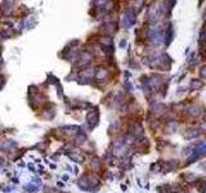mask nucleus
<instances>
[{
    "label": "nucleus",
    "mask_w": 206,
    "mask_h": 193,
    "mask_svg": "<svg viewBox=\"0 0 206 193\" xmlns=\"http://www.w3.org/2000/svg\"><path fill=\"white\" fill-rule=\"evenodd\" d=\"M86 119H88V122H89L90 126H95L97 124H98V120H99V113H98V111L89 112Z\"/></svg>",
    "instance_id": "nucleus-1"
},
{
    "label": "nucleus",
    "mask_w": 206,
    "mask_h": 193,
    "mask_svg": "<svg viewBox=\"0 0 206 193\" xmlns=\"http://www.w3.org/2000/svg\"><path fill=\"white\" fill-rule=\"evenodd\" d=\"M178 161H169V162H165V165H164V167H162V171L164 173H169V171H171L173 169H175L177 167V164Z\"/></svg>",
    "instance_id": "nucleus-2"
},
{
    "label": "nucleus",
    "mask_w": 206,
    "mask_h": 193,
    "mask_svg": "<svg viewBox=\"0 0 206 193\" xmlns=\"http://www.w3.org/2000/svg\"><path fill=\"white\" fill-rule=\"evenodd\" d=\"M123 22H124V25H125L126 27H130V26L134 23V17H133V14L126 13V14L123 17Z\"/></svg>",
    "instance_id": "nucleus-3"
},
{
    "label": "nucleus",
    "mask_w": 206,
    "mask_h": 193,
    "mask_svg": "<svg viewBox=\"0 0 206 193\" xmlns=\"http://www.w3.org/2000/svg\"><path fill=\"white\" fill-rule=\"evenodd\" d=\"M194 151H196L197 153H200V155L206 153V142H201V143H198V144L196 146V148H194Z\"/></svg>",
    "instance_id": "nucleus-4"
},
{
    "label": "nucleus",
    "mask_w": 206,
    "mask_h": 193,
    "mask_svg": "<svg viewBox=\"0 0 206 193\" xmlns=\"http://www.w3.org/2000/svg\"><path fill=\"white\" fill-rule=\"evenodd\" d=\"M198 135V131L194 130V129H189V130L186 131V134H184V136H186L187 139H192V138H196Z\"/></svg>",
    "instance_id": "nucleus-5"
},
{
    "label": "nucleus",
    "mask_w": 206,
    "mask_h": 193,
    "mask_svg": "<svg viewBox=\"0 0 206 193\" xmlns=\"http://www.w3.org/2000/svg\"><path fill=\"white\" fill-rule=\"evenodd\" d=\"M132 134H133V135H135V136H138V135H142V134H143V129H142V126H140L139 124H135V126L133 127V131H132Z\"/></svg>",
    "instance_id": "nucleus-6"
},
{
    "label": "nucleus",
    "mask_w": 206,
    "mask_h": 193,
    "mask_svg": "<svg viewBox=\"0 0 206 193\" xmlns=\"http://www.w3.org/2000/svg\"><path fill=\"white\" fill-rule=\"evenodd\" d=\"M39 187H40V183H39L38 180H35V183H30V184L26 186L25 188H26L27 191H30V192H34V191H36Z\"/></svg>",
    "instance_id": "nucleus-7"
},
{
    "label": "nucleus",
    "mask_w": 206,
    "mask_h": 193,
    "mask_svg": "<svg viewBox=\"0 0 206 193\" xmlns=\"http://www.w3.org/2000/svg\"><path fill=\"white\" fill-rule=\"evenodd\" d=\"M106 75H107V72L103 68H99L98 72H97V76L95 77H97V80H101L102 77H106Z\"/></svg>",
    "instance_id": "nucleus-8"
},
{
    "label": "nucleus",
    "mask_w": 206,
    "mask_h": 193,
    "mask_svg": "<svg viewBox=\"0 0 206 193\" xmlns=\"http://www.w3.org/2000/svg\"><path fill=\"white\" fill-rule=\"evenodd\" d=\"M70 157L73 161H76V162H83V161H84V157L81 155H70Z\"/></svg>",
    "instance_id": "nucleus-9"
},
{
    "label": "nucleus",
    "mask_w": 206,
    "mask_h": 193,
    "mask_svg": "<svg viewBox=\"0 0 206 193\" xmlns=\"http://www.w3.org/2000/svg\"><path fill=\"white\" fill-rule=\"evenodd\" d=\"M191 87H192V88H196V89H200V88L202 87V82H198V81H192Z\"/></svg>",
    "instance_id": "nucleus-10"
},
{
    "label": "nucleus",
    "mask_w": 206,
    "mask_h": 193,
    "mask_svg": "<svg viewBox=\"0 0 206 193\" xmlns=\"http://www.w3.org/2000/svg\"><path fill=\"white\" fill-rule=\"evenodd\" d=\"M84 141H85V136H83V135H79V136L76 138V142H78V144L84 143Z\"/></svg>",
    "instance_id": "nucleus-11"
},
{
    "label": "nucleus",
    "mask_w": 206,
    "mask_h": 193,
    "mask_svg": "<svg viewBox=\"0 0 206 193\" xmlns=\"http://www.w3.org/2000/svg\"><path fill=\"white\" fill-rule=\"evenodd\" d=\"M160 167H161V165L160 164H156V165H152V166H151V170H155V171H158L160 170Z\"/></svg>",
    "instance_id": "nucleus-12"
},
{
    "label": "nucleus",
    "mask_w": 206,
    "mask_h": 193,
    "mask_svg": "<svg viewBox=\"0 0 206 193\" xmlns=\"http://www.w3.org/2000/svg\"><path fill=\"white\" fill-rule=\"evenodd\" d=\"M201 75H202V76H203V77L206 76V67H203V68L201 70Z\"/></svg>",
    "instance_id": "nucleus-13"
}]
</instances>
